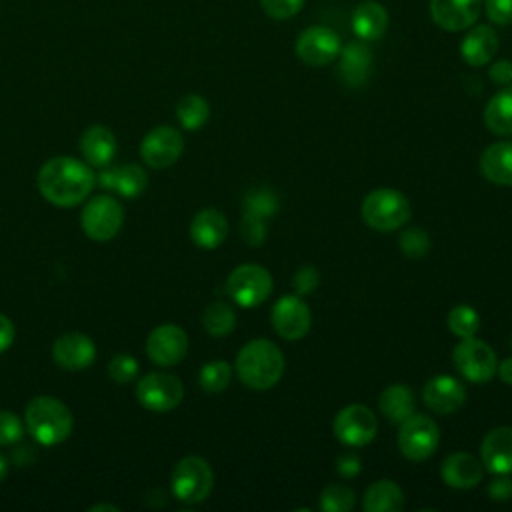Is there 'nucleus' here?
Wrapping results in <instances>:
<instances>
[{
	"label": "nucleus",
	"instance_id": "16",
	"mask_svg": "<svg viewBox=\"0 0 512 512\" xmlns=\"http://www.w3.org/2000/svg\"><path fill=\"white\" fill-rule=\"evenodd\" d=\"M52 358L64 370H86L96 358V346L92 338L82 332H66L56 338L52 346Z\"/></svg>",
	"mask_w": 512,
	"mask_h": 512
},
{
	"label": "nucleus",
	"instance_id": "31",
	"mask_svg": "<svg viewBox=\"0 0 512 512\" xmlns=\"http://www.w3.org/2000/svg\"><path fill=\"white\" fill-rule=\"evenodd\" d=\"M204 330L214 338L228 336L236 326V314L226 302H212L202 314Z\"/></svg>",
	"mask_w": 512,
	"mask_h": 512
},
{
	"label": "nucleus",
	"instance_id": "9",
	"mask_svg": "<svg viewBox=\"0 0 512 512\" xmlns=\"http://www.w3.org/2000/svg\"><path fill=\"white\" fill-rule=\"evenodd\" d=\"M452 360L456 370L466 380L476 384L488 382L496 374V366H498L494 350L486 342L474 336L460 338V342L452 350Z\"/></svg>",
	"mask_w": 512,
	"mask_h": 512
},
{
	"label": "nucleus",
	"instance_id": "13",
	"mask_svg": "<svg viewBox=\"0 0 512 512\" xmlns=\"http://www.w3.org/2000/svg\"><path fill=\"white\" fill-rule=\"evenodd\" d=\"M184 150L182 134L172 126L152 128L140 142V156L150 168L162 170L172 166Z\"/></svg>",
	"mask_w": 512,
	"mask_h": 512
},
{
	"label": "nucleus",
	"instance_id": "48",
	"mask_svg": "<svg viewBox=\"0 0 512 512\" xmlns=\"http://www.w3.org/2000/svg\"><path fill=\"white\" fill-rule=\"evenodd\" d=\"M496 372H498V376L502 378V382H506V384L512 386V358L502 360V362L496 366Z\"/></svg>",
	"mask_w": 512,
	"mask_h": 512
},
{
	"label": "nucleus",
	"instance_id": "7",
	"mask_svg": "<svg viewBox=\"0 0 512 512\" xmlns=\"http://www.w3.org/2000/svg\"><path fill=\"white\" fill-rule=\"evenodd\" d=\"M228 296L242 308L262 304L272 292V276L260 264H240L226 280Z\"/></svg>",
	"mask_w": 512,
	"mask_h": 512
},
{
	"label": "nucleus",
	"instance_id": "43",
	"mask_svg": "<svg viewBox=\"0 0 512 512\" xmlns=\"http://www.w3.org/2000/svg\"><path fill=\"white\" fill-rule=\"evenodd\" d=\"M316 284H318V272H316V268H312V266L300 268V270L296 272V276H294V288H296L298 296L314 292Z\"/></svg>",
	"mask_w": 512,
	"mask_h": 512
},
{
	"label": "nucleus",
	"instance_id": "8",
	"mask_svg": "<svg viewBox=\"0 0 512 512\" xmlns=\"http://www.w3.org/2000/svg\"><path fill=\"white\" fill-rule=\"evenodd\" d=\"M440 442V430L436 422L424 414H412L400 424L398 448L404 458L422 462L434 454Z\"/></svg>",
	"mask_w": 512,
	"mask_h": 512
},
{
	"label": "nucleus",
	"instance_id": "2",
	"mask_svg": "<svg viewBox=\"0 0 512 512\" xmlns=\"http://www.w3.org/2000/svg\"><path fill=\"white\" fill-rule=\"evenodd\" d=\"M234 368L244 386L252 390H268L278 384L284 374V356L274 342L256 338L242 346Z\"/></svg>",
	"mask_w": 512,
	"mask_h": 512
},
{
	"label": "nucleus",
	"instance_id": "39",
	"mask_svg": "<svg viewBox=\"0 0 512 512\" xmlns=\"http://www.w3.org/2000/svg\"><path fill=\"white\" fill-rule=\"evenodd\" d=\"M400 248L410 258H422L428 252V234L418 228H410L400 236Z\"/></svg>",
	"mask_w": 512,
	"mask_h": 512
},
{
	"label": "nucleus",
	"instance_id": "1",
	"mask_svg": "<svg viewBox=\"0 0 512 512\" xmlns=\"http://www.w3.org/2000/svg\"><path fill=\"white\" fill-rule=\"evenodd\" d=\"M36 184L44 200L60 208H72L90 196L96 176L90 164L74 156H54L38 170Z\"/></svg>",
	"mask_w": 512,
	"mask_h": 512
},
{
	"label": "nucleus",
	"instance_id": "38",
	"mask_svg": "<svg viewBox=\"0 0 512 512\" xmlns=\"http://www.w3.org/2000/svg\"><path fill=\"white\" fill-rule=\"evenodd\" d=\"M22 436H24L22 420L10 410H0V446H12L20 442Z\"/></svg>",
	"mask_w": 512,
	"mask_h": 512
},
{
	"label": "nucleus",
	"instance_id": "33",
	"mask_svg": "<svg viewBox=\"0 0 512 512\" xmlns=\"http://www.w3.org/2000/svg\"><path fill=\"white\" fill-rule=\"evenodd\" d=\"M230 378H232V366L224 360L206 362L198 374V382H200L202 390L210 392V394L226 390L230 384Z\"/></svg>",
	"mask_w": 512,
	"mask_h": 512
},
{
	"label": "nucleus",
	"instance_id": "35",
	"mask_svg": "<svg viewBox=\"0 0 512 512\" xmlns=\"http://www.w3.org/2000/svg\"><path fill=\"white\" fill-rule=\"evenodd\" d=\"M354 504L356 496L344 484H328L320 494V508L324 512H350Z\"/></svg>",
	"mask_w": 512,
	"mask_h": 512
},
{
	"label": "nucleus",
	"instance_id": "45",
	"mask_svg": "<svg viewBox=\"0 0 512 512\" xmlns=\"http://www.w3.org/2000/svg\"><path fill=\"white\" fill-rule=\"evenodd\" d=\"M490 78L496 82V84H508L512 82V62L508 60H498L496 64H492V68L488 70Z\"/></svg>",
	"mask_w": 512,
	"mask_h": 512
},
{
	"label": "nucleus",
	"instance_id": "17",
	"mask_svg": "<svg viewBox=\"0 0 512 512\" xmlns=\"http://www.w3.org/2000/svg\"><path fill=\"white\" fill-rule=\"evenodd\" d=\"M482 0H430V16L446 32H462L476 24Z\"/></svg>",
	"mask_w": 512,
	"mask_h": 512
},
{
	"label": "nucleus",
	"instance_id": "23",
	"mask_svg": "<svg viewBox=\"0 0 512 512\" xmlns=\"http://www.w3.org/2000/svg\"><path fill=\"white\" fill-rule=\"evenodd\" d=\"M98 184L104 190H116L124 198H136L144 192L148 178L142 166L138 164H124L116 168H106L98 174Z\"/></svg>",
	"mask_w": 512,
	"mask_h": 512
},
{
	"label": "nucleus",
	"instance_id": "22",
	"mask_svg": "<svg viewBox=\"0 0 512 512\" xmlns=\"http://www.w3.org/2000/svg\"><path fill=\"white\" fill-rule=\"evenodd\" d=\"M78 148L90 166L104 168L112 162L116 154V136L110 128L102 124H92L82 132Z\"/></svg>",
	"mask_w": 512,
	"mask_h": 512
},
{
	"label": "nucleus",
	"instance_id": "25",
	"mask_svg": "<svg viewBox=\"0 0 512 512\" xmlns=\"http://www.w3.org/2000/svg\"><path fill=\"white\" fill-rule=\"evenodd\" d=\"M498 50V34L488 24L470 26L460 44V54L470 66L488 64Z\"/></svg>",
	"mask_w": 512,
	"mask_h": 512
},
{
	"label": "nucleus",
	"instance_id": "10",
	"mask_svg": "<svg viewBox=\"0 0 512 512\" xmlns=\"http://www.w3.org/2000/svg\"><path fill=\"white\" fill-rule=\"evenodd\" d=\"M138 402L152 412H170L184 398L182 380L168 372H150L136 384Z\"/></svg>",
	"mask_w": 512,
	"mask_h": 512
},
{
	"label": "nucleus",
	"instance_id": "27",
	"mask_svg": "<svg viewBox=\"0 0 512 512\" xmlns=\"http://www.w3.org/2000/svg\"><path fill=\"white\" fill-rule=\"evenodd\" d=\"M480 172L498 186H512V142H494L480 156Z\"/></svg>",
	"mask_w": 512,
	"mask_h": 512
},
{
	"label": "nucleus",
	"instance_id": "29",
	"mask_svg": "<svg viewBox=\"0 0 512 512\" xmlns=\"http://www.w3.org/2000/svg\"><path fill=\"white\" fill-rule=\"evenodd\" d=\"M378 406H380V412L392 424H402L406 418L414 414L416 402L410 388H406L404 384H392L380 394Z\"/></svg>",
	"mask_w": 512,
	"mask_h": 512
},
{
	"label": "nucleus",
	"instance_id": "32",
	"mask_svg": "<svg viewBox=\"0 0 512 512\" xmlns=\"http://www.w3.org/2000/svg\"><path fill=\"white\" fill-rule=\"evenodd\" d=\"M176 116H178V122L182 124V128L198 130L206 124V120L210 116V106L200 94H188V96L180 98V102L176 104Z\"/></svg>",
	"mask_w": 512,
	"mask_h": 512
},
{
	"label": "nucleus",
	"instance_id": "40",
	"mask_svg": "<svg viewBox=\"0 0 512 512\" xmlns=\"http://www.w3.org/2000/svg\"><path fill=\"white\" fill-rule=\"evenodd\" d=\"M260 6L270 18L288 20L302 10L304 0H260Z\"/></svg>",
	"mask_w": 512,
	"mask_h": 512
},
{
	"label": "nucleus",
	"instance_id": "42",
	"mask_svg": "<svg viewBox=\"0 0 512 512\" xmlns=\"http://www.w3.org/2000/svg\"><path fill=\"white\" fill-rule=\"evenodd\" d=\"M240 232L244 236V240L252 246H258L264 242L266 238V224L262 218H252V216H242V224H240Z\"/></svg>",
	"mask_w": 512,
	"mask_h": 512
},
{
	"label": "nucleus",
	"instance_id": "46",
	"mask_svg": "<svg viewBox=\"0 0 512 512\" xmlns=\"http://www.w3.org/2000/svg\"><path fill=\"white\" fill-rule=\"evenodd\" d=\"M14 338H16L14 324L10 322V318H8V316L0 314V354H2V352H6V350L12 346Z\"/></svg>",
	"mask_w": 512,
	"mask_h": 512
},
{
	"label": "nucleus",
	"instance_id": "49",
	"mask_svg": "<svg viewBox=\"0 0 512 512\" xmlns=\"http://www.w3.org/2000/svg\"><path fill=\"white\" fill-rule=\"evenodd\" d=\"M88 510H90V512H100V510H110V512H118L120 508H118V506H114V504H94V506H90Z\"/></svg>",
	"mask_w": 512,
	"mask_h": 512
},
{
	"label": "nucleus",
	"instance_id": "6",
	"mask_svg": "<svg viewBox=\"0 0 512 512\" xmlns=\"http://www.w3.org/2000/svg\"><path fill=\"white\" fill-rule=\"evenodd\" d=\"M80 224L90 240L108 242L120 232L124 224V208L116 198L108 194H98L90 198L88 204L82 208Z\"/></svg>",
	"mask_w": 512,
	"mask_h": 512
},
{
	"label": "nucleus",
	"instance_id": "12",
	"mask_svg": "<svg viewBox=\"0 0 512 512\" xmlns=\"http://www.w3.org/2000/svg\"><path fill=\"white\" fill-rule=\"evenodd\" d=\"M296 56L308 66H326L334 62L342 50L340 36L328 26H310L306 28L296 44Z\"/></svg>",
	"mask_w": 512,
	"mask_h": 512
},
{
	"label": "nucleus",
	"instance_id": "18",
	"mask_svg": "<svg viewBox=\"0 0 512 512\" xmlns=\"http://www.w3.org/2000/svg\"><path fill=\"white\" fill-rule=\"evenodd\" d=\"M422 398H424V404L432 412L452 414L464 404L466 388L462 386L460 380H456L448 374H440L426 382V386L422 390Z\"/></svg>",
	"mask_w": 512,
	"mask_h": 512
},
{
	"label": "nucleus",
	"instance_id": "37",
	"mask_svg": "<svg viewBox=\"0 0 512 512\" xmlns=\"http://www.w3.org/2000/svg\"><path fill=\"white\" fill-rule=\"evenodd\" d=\"M108 376L116 384H128L138 376V362L130 354H116L108 362Z\"/></svg>",
	"mask_w": 512,
	"mask_h": 512
},
{
	"label": "nucleus",
	"instance_id": "44",
	"mask_svg": "<svg viewBox=\"0 0 512 512\" xmlns=\"http://www.w3.org/2000/svg\"><path fill=\"white\" fill-rule=\"evenodd\" d=\"M488 496L494 500H508L512 496V480L506 478V474H498V478L488 484Z\"/></svg>",
	"mask_w": 512,
	"mask_h": 512
},
{
	"label": "nucleus",
	"instance_id": "19",
	"mask_svg": "<svg viewBox=\"0 0 512 512\" xmlns=\"http://www.w3.org/2000/svg\"><path fill=\"white\" fill-rule=\"evenodd\" d=\"M338 76L350 88H360L366 84L372 66V50L364 40H352L340 50Z\"/></svg>",
	"mask_w": 512,
	"mask_h": 512
},
{
	"label": "nucleus",
	"instance_id": "11",
	"mask_svg": "<svg viewBox=\"0 0 512 512\" xmlns=\"http://www.w3.org/2000/svg\"><path fill=\"white\" fill-rule=\"evenodd\" d=\"M378 432V420L374 412L364 404H350L342 408L334 418V434L346 446H366Z\"/></svg>",
	"mask_w": 512,
	"mask_h": 512
},
{
	"label": "nucleus",
	"instance_id": "15",
	"mask_svg": "<svg viewBox=\"0 0 512 512\" xmlns=\"http://www.w3.org/2000/svg\"><path fill=\"white\" fill-rule=\"evenodd\" d=\"M272 326L286 340L304 338L312 326L308 304L296 294L278 298L272 306Z\"/></svg>",
	"mask_w": 512,
	"mask_h": 512
},
{
	"label": "nucleus",
	"instance_id": "24",
	"mask_svg": "<svg viewBox=\"0 0 512 512\" xmlns=\"http://www.w3.org/2000/svg\"><path fill=\"white\" fill-rule=\"evenodd\" d=\"M228 234V220L216 208H204L196 212L190 222V238L196 246L212 250L218 248Z\"/></svg>",
	"mask_w": 512,
	"mask_h": 512
},
{
	"label": "nucleus",
	"instance_id": "26",
	"mask_svg": "<svg viewBox=\"0 0 512 512\" xmlns=\"http://www.w3.org/2000/svg\"><path fill=\"white\" fill-rule=\"evenodd\" d=\"M354 34L364 42L380 40L388 30V12L376 0L360 2L352 12Z\"/></svg>",
	"mask_w": 512,
	"mask_h": 512
},
{
	"label": "nucleus",
	"instance_id": "28",
	"mask_svg": "<svg viewBox=\"0 0 512 512\" xmlns=\"http://www.w3.org/2000/svg\"><path fill=\"white\" fill-rule=\"evenodd\" d=\"M362 506L366 512H400L404 506V492L392 480H378L364 492Z\"/></svg>",
	"mask_w": 512,
	"mask_h": 512
},
{
	"label": "nucleus",
	"instance_id": "4",
	"mask_svg": "<svg viewBox=\"0 0 512 512\" xmlns=\"http://www.w3.org/2000/svg\"><path fill=\"white\" fill-rule=\"evenodd\" d=\"M360 214L370 228L392 232L410 220V202L396 188H376L364 198Z\"/></svg>",
	"mask_w": 512,
	"mask_h": 512
},
{
	"label": "nucleus",
	"instance_id": "47",
	"mask_svg": "<svg viewBox=\"0 0 512 512\" xmlns=\"http://www.w3.org/2000/svg\"><path fill=\"white\" fill-rule=\"evenodd\" d=\"M360 458L358 456H354V454H342L340 458H338V474L340 476H354V474H358L360 472Z\"/></svg>",
	"mask_w": 512,
	"mask_h": 512
},
{
	"label": "nucleus",
	"instance_id": "14",
	"mask_svg": "<svg viewBox=\"0 0 512 512\" xmlns=\"http://www.w3.org/2000/svg\"><path fill=\"white\" fill-rule=\"evenodd\" d=\"M188 352V336L176 324H162L146 338V354L156 366H176Z\"/></svg>",
	"mask_w": 512,
	"mask_h": 512
},
{
	"label": "nucleus",
	"instance_id": "51",
	"mask_svg": "<svg viewBox=\"0 0 512 512\" xmlns=\"http://www.w3.org/2000/svg\"><path fill=\"white\" fill-rule=\"evenodd\" d=\"M510 348H512V336H510Z\"/></svg>",
	"mask_w": 512,
	"mask_h": 512
},
{
	"label": "nucleus",
	"instance_id": "5",
	"mask_svg": "<svg viewBox=\"0 0 512 512\" xmlns=\"http://www.w3.org/2000/svg\"><path fill=\"white\" fill-rule=\"evenodd\" d=\"M172 494L184 504H198L206 500L214 486L210 464L200 456H184L170 476Z\"/></svg>",
	"mask_w": 512,
	"mask_h": 512
},
{
	"label": "nucleus",
	"instance_id": "21",
	"mask_svg": "<svg viewBox=\"0 0 512 512\" xmlns=\"http://www.w3.org/2000/svg\"><path fill=\"white\" fill-rule=\"evenodd\" d=\"M484 468L492 474L512 472V426H498L490 430L480 446Z\"/></svg>",
	"mask_w": 512,
	"mask_h": 512
},
{
	"label": "nucleus",
	"instance_id": "3",
	"mask_svg": "<svg viewBox=\"0 0 512 512\" xmlns=\"http://www.w3.org/2000/svg\"><path fill=\"white\" fill-rule=\"evenodd\" d=\"M24 424L38 444L56 446L70 436L74 418L62 400L54 396H34L26 404Z\"/></svg>",
	"mask_w": 512,
	"mask_h": 512
},
{
	"label": "nucleus",
	"instance_id": "36",
	"mask_svg": "<svg viewBox=\"0 0 512 512\" xmlns=\"http://www.w3.org/2000/svg\"><path fill=\"white\" fill-rule=\"evenodd\" d=\"M276 212V196L270 190H252L244 198V216L268 218Z\"/></svg>",
	"mask_w": 512,
	"mask_h": 512
},
{
	"label": "nucleus",
	"instance_id": "50",
	"mask_svg": "<svg viewBox=\"0 0 512 512\" xmlns=\"http://www.w3.org/2000/svg\"><path fill=\"white\" fill-rule=\"evenodd\" d=\"M6 474H8V460L4 454H0V482L6 478Z\"/></svg>",
	"mask_w": 512,
	"mask_h": 512
},
{
	"label": "nucleus",
	"instance_id": "41",
	"mask_svg": "<svg viewBox=\"0 0 512 512\" xmlns=\"http://www.w3.org/2000/svg\"><path fill=\"white\" fill-rule=\"evenodd\" d=\"M484 10L492 24H512V0H484Z\"/></svg>",
	"mask_w": 512,
	"mask_h": 512
},
{
	"label": "nucleus",
	"instance_id": "20",
	"mask_svg": "<svg viewBox=\"0 0 512 512\" xmlns=\"http://www.w3.org/2000/svg\"><path fill=\"white\" fill-rule=\"evenodd\" d=\"M440 476L450 488L468 490L480 484L484 476V464L468 452H454L444 458L440 466Z\"/></svg>",
	"mask_w": 512,
	"mask_h": 512
},
{
	"label": "nucleus",
	"instance_id": "34",
	"mask_svg": "<svg viewBox=\"0 0 512 512\" xmlns=\"http://www.w3.org/2000/svg\"><path fill=\"white\" fill-rule=\"evenodd\" d=\"M478 326H480L478 312L466 304H458L448 312V328L458 338L474 336L478 332Z\"/></svg>",
	"mask_w": 512,
	"mask_h": 512
},
{
	"label": "nucleus",
	"instance_id": "30",
	"mask_svg": "<svg viewBox=\"0 0 512 512\" xmlns=\"http://www.w3.org/2000/svg\"><path fill=\"white\" fill-rule=\"evenodd\" d=\"M484 124L492 134L512 136V88L496 92L484 106Z\"/></svg>",
	"mask_w": 512,
	"mask_h": 512
}]
</instances>
